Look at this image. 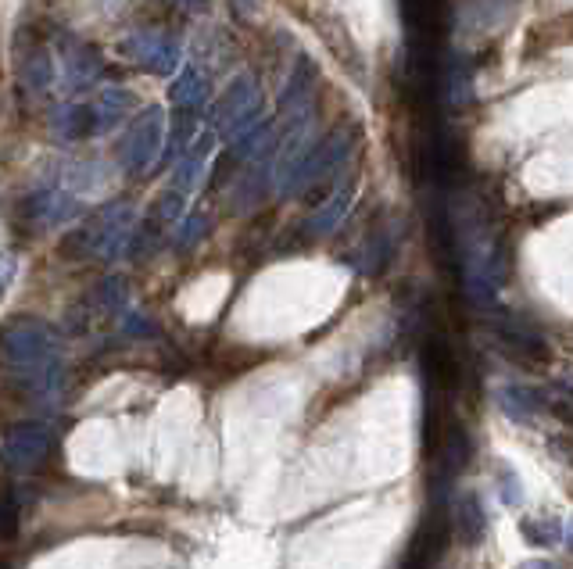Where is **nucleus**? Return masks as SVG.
Masks as SVG:
<instances>
[{
  "instance_id": "12",
  "label": "nucleus",
  "mask_w": 573,
  "mask_h": 569,
  "mask_svg": "<svg viewBox=\"0 0 573 569\" xmlns=\"http://www.w3.org/2000/svg\"><path fill=\"white\" fill-rule=\"evenodd\" d=\"M86 104H90V115H94V136L112 133L122 119L133 115V94L126 86H108V90H101L94 101Z\"/></svg>"
},
{
  "instance_id": "3",
  "label": "nucleus",
  "mask_w": 573,
  "mask_h": 569,
  "mask_svg": "<svg viewBox=\"0 0 573 569\" xmlns=\"http://www.w3.org/2000/svg\"><path fill=\"white\" fill-rule=\"evenodd\" d=\"M266 119V97H262V83L251 72H240L226 83L223 101L215 108L212 133L223 144H237L240 136L251 133L258 122Z\"/></svg>"
},
{
  "instance_id": "21",
  "label": "nucleus",
  "mask_w": 573,
  "mask_h": 569,
  "mask_svg": "<svg viewBox=\"0 0 573 569\" xmlns=\"http://www.w3.org/2000/svg\"><path fill=\"white\" fill-rule=\"evenodd\" d=\"M208 226H212V219H208L205 212L187 215V222H183V230H180V240H176V247H180V251H187V247L201 244V237L208 233Z\"/></svg>"
},
{
  "instance_id": "4",
  "label": "nucleus",
  "mask_w": 573,
  "mask_h": 569,
  "mask_svg": "<svg viewBox=\"0 0 573 569\" xmlns=\"http://www.w3.org/2000/svg\"><path fill=\"white\" fill-rule=\"evenodd\" d=\"M165 133H169V119H165L162 104H147L144 111H137L129 119V129L119 144V162L129 176H151L162 165L165 154Z\"/></svg>"
},
{
  "instance_id": "5",
  "label": "nucleus",
  "mask_w": 573,
  "mask_h": 569,
  "mask_svg": "<svg viewBox=\"0 0 573 569\" xmlns=\"http://www.w3.org/2000/svg\"><path fill=\"white\" fill-rule=\"evenodd\" d=\"M348 154H351V136L344 133V129L326 133L323 140H316V144L308 147V154L301 158L298 169H294L283 197H298V194H305V190L319 187L323 179H330L344 162H348Z\"/></svg>"
},
{
  "instance_id": "20",
  "label": "nucleus",
  "mask_w": 573,
  "mask_h": 569,
  "mask_svg": "<svg viewBox=\"0 0 573 569\" xmlns=\"http://www.w3.org/2000/svg\"><path fill=\"white\" fill-rule=\"evenodd\" d=\"M18 534V494L0 487V541H15Z\"/></svg>"
},
{
  "instance_id": "15",
  "label": "nucleus",
  "mask_w": 573,
  "mask_h": 569,
  "mask_svg": "<svg viewBox=\"0 0 573 569\" xmlns=\"http://www.w3.org/2000/svg\"><path fill=\"white\" fill-rule=\"evenodd\" d=\"M18 72H22V83H26L29 90H51L54 72H58V61H54L51 47H33V51L22 58Z\"/></svg>"
},
{
  "instance_id": "11",
  "label": "nucleus",
  "mask_w": 573,
  "mask_h": 569,
  "mask_svg": "<svg viewBox=\"0 0 573 569\" xmlns=\"http://www.w3.org/2000/svg\"><path fill=\"white\" fill-rule=\"evenodd\" d=\"M26 215L40 233L58 230V226H65L79 215V197L69 187H40L29 194Z\"/></svg>"
},
{
  "instance_id": "25",
  "label": "nucleus",
  "mask_w": 573,
  "mask_h": 569,
  "mask_svg": "<svg viewBox=\"0 0 573 569\" xmlns=\"http://www.w3.org/2000/svg\"><path fill=\"white\" fill-rule=\"evenodd\" d=\"M566 530H570V537H566V541H570V548H573V519H570V527H566Z\"/></svg>"
},
{
  "instance_id": "14",
  "label": "nucleus",
  "mask_w": 573,
  "mask_h": 569,
  "mask_svg": "<svg viewBox=\"0 0 573 569\" xmlns=\"http://www.w3.org/2000/svg\"><path fill=\"white\" fill-rule=\"evenodd\" d=\"M208 101V79L197 72L194 65H187L180 76L172 79V108L183 115H197Z\"/></svg>"
},
{
  "instance_id": "6",
  "label": "nucleus",
  "mask_w": 573,
  "mask_h": 569,
  "mask_svg": "<svg viewBox=\"0 0 573 569\" xmlns=\"http://www.w3.org/2000/svg\"><path fill=\"white\" fill-rule=\"evenodd\" d=\"M126 58L151 76H176L183 65V43L165 29H140L126 36Z\"/></svg>"
},
{
  "instance_id": "7",
  "label": "nucleus",
  "mask_w": 573,
  "mask_h": 569,
  "mask_svg": "<svg viewBox=\"0 0 573 569\" xmlns=\"http://www.w3.org/2000/svg\"><path fill=\"white\" fill-rule=\"evenodd\" d=\"M448 534H452V523H448L445 502H434L427 516H423V523L416 527V534H412V544L402 559V569H434V562L441 559V552H445Z\"/></svg>"
},
{
  "instance_id": "23",
  "label": "nucleus",
  "mask_w": 573,
  "mask_h": 569,
  "mask_svg": "<svg viewBox=\"0 0 573 569\" xmlns=\"http://www.w3.org/2000/svg\"><path fill=\"white\" fill-rule=\"evenodd\" d=\"M176 8H183V11H197V8H205L208 0H172Z\"/></svg>"
},
{
  "instance_id": "17",
  "label": "nucleus",
  "mask_w": 573,
  "mask_h": 569,
  "mask_svg": "<svg viewBox=\"0 0 573 569\" xmlns=\"http://www.w3.org/2000/svg\"><path fill=\"white\" fill-rule=\"evenodd\" d=\"M437 455H441L445 473H459V469L466 466V459H470V437H466V430H462L459 423H452L445 434H441Z\"/></svg>"
},
{
  "instance_id": "1",
  "label": "nucleus",
  "mask_w": 573,
  "mask_h": 569,
  "mask_svg": "<svg viewBox=\"0 0 573 569\" xmlns=\"http://www.w3.org/2000/svg\"><path fill=\"white\" fill-rule=\"evenodd\" d=\"M0 366L33 387V394L51 405L65 387V348L54 326L36 315H15L0 326Z\"/></svg>"
},
{
  "instance_id": "2",
  "label": "nucleus",
  "mask_w": 573,
  "mask_h": 569,
  "mask_svg": "<svg viewBox=\"0 0 573 569\" xmlns=\"http://www.w3.org/2000/svg\"><path fill=\"white\" fill-rule=\"evenodd\" d=\"M133 237H137V208L129 201H112L72 233L65 251L83 258H101V262L112 265L133 247Z\"/></svg>"
},
{
  "instance_id": "8",
  "label": "nucleus",
  "mask_w": 573,
  "mask_h": 569,
  "mask_svg": "<svg viewBox=\"0 0 573 569\" xmlns=\"http://www.w3.org/2000/svg\"><path fill=\"white\" fill-rule=\"evenodd\" d=\"M54 61H58L61 83H65L69 94L90 90L104 72V61H101V54H97V47H90V43H83V40H72V36L69 40H61V51Z\"/></svg>"
},
{
  "instance_id": "16",
  "label": "nucleus",
  "mask_w": 573,
  "mask_h": 569,
  "mask_svg": "<svg viewBox=\"0 0 573 569\" xmlns=\"http://www.w3.org/2000/svg\"><path fill=\"white\" fill-rule=\"evenodd\" d=\"M484 527H488V519H484V505H480L477 494L459 498V505H455V534L462 537V544H480Z\"/></svg>"
},
{
  "instance_id": "18",
  "label": "nucleus",
  "mask_w": 573,
  "mask_h": 569,
  "mask_svg": "<svg viewBox=\"0 0 573 569\" xmlns=\"http://www.w3.org/2000/svg\"><path fill=\"white\" fill-rule=\"evenodd\" d=\"M498 405L513 419H534L541 412V398L534 391H523V387H502L498 391Z\"/></svg>"
},
{
  "instance_id": "22",
  "label": "nucleus",
  "mask_w": 573,
  "mask_h": 569,
  "mask_svg": "<svg viewBox=\"0 0 573 569\" xmlns=\"http://www.w3.org/2000/svg\"><path fill=\"white\" fill-rule=\"evenodd\" d=\"M15 272H18V258L11 251H0V298L8 294V287L15 283Z\"/></svg>"
},
{
  "instance_id": "26",
  "label": "nucleus",
  "mask_w": 573,
  "mask_h": 569,
  "mask_svg": "<svg viewBox=\"0 0 573 569\" xmlns=\"http://www.w3.org/2000/svg\"><path fill=\"white\" fill-rule=\"evenodd\" d=\"M0 569H11V566H8V562H0Z\"/></svg>"
},
{
  "instance_id": "10",
  "label": "nucleus",
  "mask_w": 573,
  "mask_h": 569,
  "mask_svg": "<svg viewBox=\"0 0 573 569\" xmlns=\"http://www.w3.org/2000/svg\"><path fill=\"white\" fill-rule=\"evenodd\" d=\"M215 133L212 129H205V133L194 136V144L187 147V151L176 158V169H172V194H180L183 201H190V197L201 190V183H205L208 176V165H212V154H215Z\"/></svg>"
},
{
  "instance_id": "9",
  "label": "nucleus",
  "mask_w": 573,
  "mask_h": 569,
  "mask_svg": "<svg viewBox=\"0 0 573 569\" xmlns=\"http://www.w3.org/2000/svg\"><path fill=\"white\" fill-rule=\"evenodd\" d=\"M4 462H8L15 473H29L36 469L43 459H47V451H51V430L43 423H15L4 434Z\"/></svg>"
},
{
  "instance_id": "24",
  "label": "nucleus",
  "mask_w": 573,
  "mask_h": 569,
  "mask_svg": "<svg viewBox=\"0 0 573 569\" xmlns=\"http://www.w3.org/2000/svg\"><path fill=\"white\" fill-rule=\"evenodd\" d=\"M520 569H556V566H552V562H523Z\"/></svg>"
},
{
  "instance_id": "13",
  "label": "nucleus",
  "mask_w": 573,
  "mask_h": 569,
  "mask_svg": "<svg viewBox=\"0 0 573 569\" xmlns=\"http://www.w3.org/2000/svg\"><path fill=\"white\" fill-rule=\"evenodd\" d=\"M351 201H355V183H351V179H344L341 187H337L334 194L326 197L316 212H312V219H308V233H312V237H330V233H334L337 226L344 222Z\"/></svg>"
},
{
  "instance_id": "19",
  "label": "nucleus",
  "mask_w": 573,
  "mask_h": 569,
  "mask_svg": "<svg viewBox=\"0 0 573 569\" xmlns=\"http://www.w3.org/2000/svg\"><path fill=\"white\" fill-rule=\"evenodd\" d=\"M520 534L527 537L531 544H545V548H552V544H559V534H563V527H559L556 519H523Z\"/></svg>"
}]
</instances>
